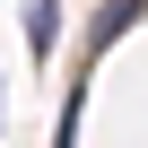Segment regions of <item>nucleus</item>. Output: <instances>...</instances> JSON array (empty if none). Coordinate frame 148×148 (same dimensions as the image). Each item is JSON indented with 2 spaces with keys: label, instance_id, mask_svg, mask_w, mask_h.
<instances>
[{
  "label": "nucleus",
  "instance_id": "1",
  "mask_svg": "<svg viewBox=\"0 0 148 148\" xmlns=\"http://www.w3.org/2000/svg\"><path fill=\"white\" fill-rule=\"evenodd\" d=\"M52 35H61V0H26V44L52 52Z\"/></svg>",
  "mask_w": 148,
  "mask_h": 148
}]
</instances>
